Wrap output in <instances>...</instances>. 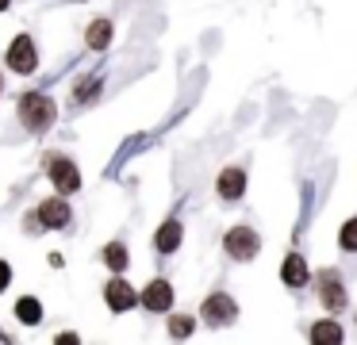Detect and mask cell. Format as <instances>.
Masks as SVG:
<instances>
[{"instance_id": "obj_4", "label": "cell", "mask_w": 357, "mask_h": 345, "mask_svg": "<svg viewBox=\"0 0 357 345\" xmlns=\"http://www.w3.org/2000/svg\"><path fill=\"white\" fill-rule=\"evenodd\" d=\"M319 299H323V307L334 314L346 307V284H342V276L334 273V268H323V273H319Z\"/></svg>"}, {"instance_id": "obj_14", "label": "cell", "mask_w": 357, "mask_h": 345, "mask_svg": "<svg viewBox=\"0 0 357 345\" xmlns=\"http://www.w3.org/2000/svg\"><path fill=\"white\" fill-rule=\"evenodd\" d=\"M16 319L24 322V326H35V322H43V303L35 296H24L16 303Z\"/></svg>"}, {"instance_id": "obj_11", "label": "cell", "mask_w": 357, "mask_h": 345, "mask_svg": "<svg viewBox=\"0 0 357 345\" xmlns=\"http://www.w3.org/2000/svg\"><path fill=\"white\" fill-rule=\"evenodd\" d=\"M307 261L300 257V253H288L284 257V265H280V280L288 284V288H303V284H307Z\"/></svg>"}, {"instance_id": "obj_18", "label": "cell", "mask_w": 357, "mask_h": 345, "mask_svg": "<svg viewBox=\"0 0 357 345\" xmlns=\"http://www.w3.org/2000/svg\"><path fill=\"white\" fill-rule=\"evenodd\" d=\"M169 334L173 337H188L192 334V319H188V314H177V319L169 322Z\"/></svg>"}, {"instance_id": "obj_15", "label": "cell", "mask_w": 357, "mask_h": 345, "mask_svg": "<svg viewBox=\"0 0 357 345\" xmlns=\"http://www.w3.org/2000/svg\"><path fill=\"white\" fill-rule=\"evenodd\" d=\"M108 43H112V23L108 20H96L93 27H89V46H93V50H104Z\"/></svg>"}, {"instance_id": "obj_10", "label": "cell", "mask_w": 357, "mask_h": 345, "mask_svg": "<svg viewBox=\"0 0 357 345\" xmlns=\"http://www.w3.org/2000/svg\"><path fill=\"white\" fill-rule=\"evenodd\" d=\"M104 299H108L112 311H131L139 296H135V288H131L127 280H112L108 288H104Z\"/></svg>"}, {"instance_id": "obj_17", "label": "cell", "mask_w": 357, "mask_h": 345, "mask_svg": "<svg viewBox=\"0 0 357 345\" xmlns=\"http://www.w3.org/2000/svg\"><path fill=\"white\" fill-rule=\"evenodd\" d=\"M338 245H342L346 253H357V219H349L346 227L338 230Z\"/></svg>"}, {"instance_id": "obj_1", "label": "cell", "mask_w": 357, "mask_h": 345, "mask_svg": "<svg viewBox=\"0 0 357 345\" xmlns=\"http://www.w3.org/2000/svg\"><path fill=\"white\" fill-rule=\"evenodd\" d=\"M54 100L43 96V92H27L24 100H20V119H24V127L31 130V135H43V130L54 127Z\"/></svg>"}, {"instance_id": "obj_21", "label": "cell", "mask_w": 357, "mask_h": 345, "mask_svg": "<svg viewBox=\"0 0 357 345\" xmlns=\"http://www.w3.org/2000/svg\"><path fill=\"white\" fill-rule=\"evenodd\" d=\"M12 4V0H0V12H4V8H8Z\"/></svg>"}, {"instance_id": "obj_12", "label": "cell", "mask_w": 357, "mask_h": 345, "mask_svg": "<svg viewBox=\"0 0 357 345\" xmlns=\"http://www.w3.org/2000/svg\"><path fill=\"white\" fill-rule=\"evenodd\" d=\"M154 245H158L162 253H173V250H177V245H181V222H177V219H165L162 230L154 234Z\"/></svg>"}, {"instance_id": "obj_13", "label": "cell", "mask_w": 357, "mask_h": 345, "mask_svg": "<svg viewBox=\"0 0 357 345\" xmlns=\"http://www.w3.org/2000/svg\"><path fill=\"white\" fill-rule=\"evenodd\" d=\"M311 342L315 345H338L342 342V326L338 322H315V326H311Z\"/></svg>"}, {"instance_id": "obj_19", "label": "cell", "mask_w": 357, "mask_h": 345, "mask_svg": "<svg viewBox=\"0 0 357 345\" xmlns=\"http://www.w3.org/2000/svg\"><path fill=\"white\" fill-rule=\"evenodd\" d=\"M96 89H100V77H89V81L85 84H81V89L77 92H73V100H77V104H81V100H89V96H93V92Z\"/></svg>"}, {"instance_id": "obj_6", "label": "cell", "mask_w": 357, "mask_h": 345, "mask_svg": "<svg viewBox=\"0 0 357 345\" xmlns=\"http://www.w3.org/2000/svg\"><path fill=\"white\" fill-rule=\"evenodd\" d=\"M8 66L16 69V73H31V69L39 66V50H35V43L27 35H20L16 43L8 46Z\"/></svg>"}, {"instance_id": "obj_22", "label": "cell", "mask_w": 357, "mask_h": 345, "mask_svg": "<svg viewBox=\"0 0 357 345\" xmlns=\"http://www.w3.org/2000/svg\"><path fill=\"white\" fill-rule=\"evenodd\" d=\"M0 89H4V81H0Z\"/></svg>"}, {"instance_id": "obj_2", "label": "cell", "mask_w": 357, "mask_h": 345, "mask_svg": "<svg viewBox=\"0 0 357 345\" xmlns=\"http://www.w3.org/2000/svg\"><path fill=\"white\" fill-rule=\"evenodd\" d=\"M223 245H227V253H231V261H254L257 250H261V238L250 227H234V230H227Z\"/></svg>"}, {"instance_id": "obj_5", "label": "cell", "mask_w": 357, "mask_h": 345, "mask_svg": "<svg viewBox=\"0 0 357 345\" xmlns=\"http://www.w3.org/2000/svg\"><path fill=\"white\" fill-rule=\"evenodd\" d=\"M50 181H54V188L62 192V196H70V192L81 188V173L70 158H50Z\"/></svg>"}, {"instance_id": "obj_8", "label": "cell", "mask_w": 357, "mask_h": 345, "mask_svg": "<svg viewBox=\"0 0 357 345\" xmlns=\"http://www.w3.org/2000/svg\"><path fill=\"white\" fill-rule=\"evenodd\" d=\"M215 192H219V199H227V204L242 199V192H246V173H242V169H223L219 181H215Z\"/></svg>"}, {"instance_id": "obj_20", "label": "cell", "mask_w": 357, "mask_h": 345, "mask_svg": "<svg viewBox=\"0 0 357 345\" xmlns=\"http://www.w3.org/2000/svg\"><path fill=\"white\" fill-rule=\"evenodd\" d=\"M12 284V268H8V261H0V291Z\"/></svg>"}, {"instance_id": "obj_3", "label": "cell", "mask_w": 357, "mask_h": 345, "mask_svg": "<svg viewBox=\"0 0 357 345\" xmlns=\"http://www.w3.org/2000/svg\"><path fill=\"white\" fill-rule=\"evenodd\" d=\"M204 322L208 326H231L234 314H238V307H234V299L227 296V291H211L208 299H204Z\"/></svg>"}, {"instance_id": "obj_7", "label": "cell", "mask_w": 357, "mask_h": 345, "mask_svg": "<svg viewBox=\"0 0 357 345\" xmlns=\"http://www.w3.org/2000/svg\"><path fill=\"white\" fill-rule=\"evenodd\" d=\"M142 307H146V311H154V314L169 311V307H173V288H169V280H150L146 291H142Z\"/></svg>"}, {"instance_id": "obj_9", "label": "cell", "mask_w": 357, "mask_h": 345, "mask_svg": "<svg viewBox=\"0 0 357 345\" xmlns=\"http://www.w3.org/2000/svg\"><path fill=\"white\" fill-rule=\"evenodd\" d=\"M39 219H43V227H50V230H62L66 222L73 219V211H70V204H66V199H43V207H39Z\"/></svg>"}, {"instance_id": "obj_16", "label": "cell", "mask_w": 357, "mask_h": 345, "mask_svg": "<svg viewBox=\"0 0 357 345\" xmlns=\"http://www.w3.org/2000/svg\"><path fill=\"white\" fill-rule=\"evenodd\" d=\"M104 265H108L112 273H123V268H127V250H123L119 242L104 245Z\"/></svg>"}]
</instances>
